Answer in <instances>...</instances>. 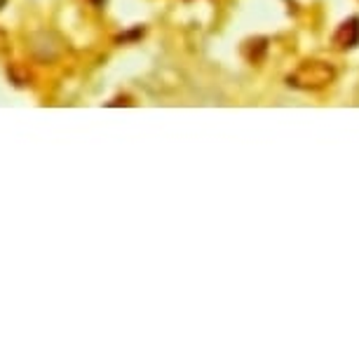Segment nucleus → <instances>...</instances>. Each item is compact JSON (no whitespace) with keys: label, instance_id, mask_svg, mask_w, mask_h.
<instances>
[{"label":"nucleus","instance_id":"f257e3e1","mask_svg":"<svg viewBox=\"0 0 359 359\" xmlns=\"http://www.w3.org/2000/svg\"><path fill=\"white\" fill-rule=\"evenodd\" d=\"M3 3H5V0H0V5H3Z\"/></svg>","mask_w":359,"mask_h":359}]
</instances>
